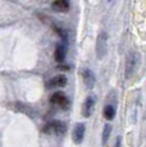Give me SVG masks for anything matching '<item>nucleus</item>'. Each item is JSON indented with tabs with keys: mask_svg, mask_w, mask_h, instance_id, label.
<instances>
[{
	"mask_svg": "<svg viewBox=\"0 0 146 147\" xmlns=\"http://www.w3.org/2000/svg\"><path fill=\"white\" fill-rule=\"evenodd\" d=\"M106 45H108V36H106V32H101L97 37L96 41V55L99 59H103L106 54Z\"/></svg>",
	"mask_w": 146,
	"mask_h": 147,
	"instance_id": "1",
	"label": "nucleus"
},
{
	"mask_svg": "<svg viewBox=\"0 0 146 147\" xmlns=\"http://www.w3.org/2000/svg\"><path fill=\"white\" fill-rule=\"evenodd\" d=\"M66 131H67L66 124H63L62 121H59V120H53V121H50V123L44 128V132H45V133L63 134Z\"/></svg>",
	"mask_w": 146,
	"mask_h": 147,
	"instance_id": "2",
	"label": "nucleus"
},
{
	"mask_svg": "<svg viewBox=\"0 0 146 147\" xmlns=\"http://www.w3.org/2000/svg\"><path fill=\"white\" fill-rule=\"evenodd\" d=\"M50 102L54 104V105L60 106L62 109H66L69 105V101L67 98V96L63 94V92H54L50 97Z\"/></svg>",
	"mask_w": 146,
	"mask_h": 147,
	"instance_id": "3",
	"label": "nucleus"
},
{
	"mask_svg": "<svg viewBox=\"0 0 146 147\" xmlns=\"http://www.w3.org/2000/svg\"><path fill=\"white\" fill-rule=\"evenodd\" d=\"M136 65H137V54L130 53V55L127 58V63H126V76H127V78H130L133 74Z\"/></svg>",
	"mask_w": 146,
	"mask_h": 147,
	"instance_id": "4",
	"label": "nucleus"
},
{
	"mask_svg": "<svg viewBox=\"0 0 146 147\" xmlns=\"http://www.w3.org/2000/svg\"><path fill=\"white\" fill-rule=\"evenodd\" d=\"M83 137H85V125L82 123H78L74 125V129L72 132V140L76 145H80L83 141Z\"/></svg>",
	"mask_w": 146,
	"mask_h": 147,
	"instance_id": "5",
	"label": "nucleus"
},
{
	"mask_svg": "<svg viewBox=\"0 0 146 147\" xmlns=\"http://www.w3.org/2000/svg\"><path fill=\"white\" fill-rule=\"evenodd\" d=\"M66 84H67V77L63 74H59L50 80V82L47 83V87L49 88H59V87H64Z\"/></svg>",
	"mask_w": 146,
	"mask_h": 147,
	"instance_id": "6",
	"label": "nucleus"
},
{
	"mask_svg": "<svg viewBox=\"0 0 146 147\" xmlns=\"http://www.w3.org/2000/svg\"><path fill=\"white\" fill-rule=\"evenodd\" d=\"M94 105H95L94 97H92V96H89V97L85 100L83 106H82V115L85 118H90V117H91V113H92V109H94Z\"/></svg>",
	"mask_w": 146,
	"mask_h": 147,
	"instance_id": "7",
	"label": "nucleus"
},
{
	"mask_svg": "<svg viewBox=\"0 0 146 147\" xmlns=\"http://www.w3.org/2000/svg\"><path fill=\"white\" fill-rule=\"evenodd\" d=\"M51 7L55 12L66 13L69 10V0H54Z\"/></svg>",
	"mask_w": 146,
	"mask_h": 147,
	"instance_id": "8",
	"label": "nucleus"
},
{
	"mask_svg": "<svg viewBox=\"0 0 146 147\" xmlns=\"http://www.w3.org/2000/svg\"><path fill=\"white\" fill-rule=\"evenodd\" d=\"M82 78H83V82H85V84H86V87L87 88H94V86H95V76H94V73L91 72L90 69H85L82 72Z\"/></svg>",
	"mask_w": 146,
	"mask_h": 147,
	"instance_id": "9",
	"label": "nucleus"
},
{
	"mask_svg": "<svg viewBox=\"0 0 146 147\" xmlns=\"http://www.w3.org/2000/svg\"><path fill=\"white\" fill-rule=\"evenodd\" d=\"M66 54H67V46L66 44H59L57 47H55V53H54V56H55V60L58 63H62L66 59Z\"/></svg>",
	"mask_w": 146,
	"mask_h": 147,
	"instance_id": "10",
	"label": "nucleus"
},
{
	"mask_svg": "<svg viewBox=\"0 0 146 147\" xmlns=\"http://www.w3.org/2000/svg\"><path fill=\"white\" fill-rule=\"evenodd\" d=\"M104 114V118H105L106 120H113L114 118H116V109H114V106L112 105H106L105 109H104L103 111Z\"/></svg>",
	"mask_w": 146,
	"mask_h": 147,
	"instance_id": "11",
	"label": "nucleus"
},
{
	"mask_svg": "<svg viewBox=\"0 0 146 147\" xmlns=\"http://www.w3.org/2000/svg\"><path fill=\"white\" fill-rule=\"evenodd\" d=\"M110 132H112V125L110 124H105V127H104V131H103V143H106L109 140V136H110Z\"/></svg>",
	"mask_w": 146,
	"mask_h": 147,
	"instance_id": "12",
	"label": "nucleus"
},
{
	"mask_svg": "<svg viewBox=\"0 0 146 147\" xmlns=\"http://www.w3.org/2000/svg\"><path fill=\"white\" fill-rule=\"evenodd\" d=\"M114 147H120V138L118 137L116 140V143H114Z\"/></svg>",
	"mask_w": 146,
	"mask_h": 147,
	"instance_id": "13",
	"label": "nucleus"
}]
</instances>
